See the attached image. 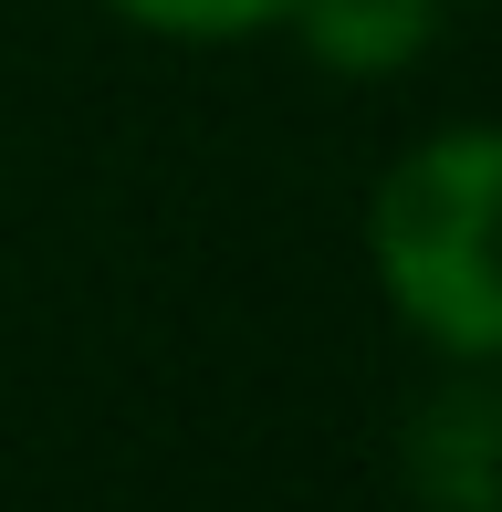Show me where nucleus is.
<instances>
[{
  "label": "nucleus",
  "mask_w": 502,
  "mask_h": 512,
  "mask_svg": "<svg viewBox=\"0 0 502 512\" xmlns=\"http://www.w3.org/2000/svg\"><path fill=\"white\" fill-rule=\"evenodd\" d=\"M367 272L408 345L502 366V115L408 136L367 189Z\"/></svg>",
  "instance_id": "nucleus-1"
},
{
  "label": "nucleus",
  "mask_w": 502,
  "mask_h": 512,
  "mask_svg": "<svg viewBox=\"0 0 502 512\" xmlns=\"http://www.w3.org/2000/svg\"><path fill=\"white\" fill-rule=\"evenodd\" d=\"M408 481L429 512H502V366H450L408 418Z\"/></svg>",
  "instance_id": "nucleus-2"
},
{
  "label": "nucleus",
  "mask_w": 502,
  "mask_h": 512,
  "mask_svg": "<svg viewBox=\"0 0 502 512\" xmlns=\"http://www.w3.org/2000/svg\"><path fill=\"white\" fill-rule=\"evenodd\" d=\"M283 32L304 42V63H325V74L387 84V74H408V63L440 42V0H293Z\"/></svg>",
  "instance_id": "nucleus-3"
},
{
  "label": "nucleus",
  "mask_w": 502,
  "mask_h": 512,
  "mask_svg": "<svg viewBox=\"0 0 502 512\" xmlns=\"http://www.w3.org/2000/svg\"><path fill=\"white\" fill-rule=\"evenodd\" d=\"M105 21H126V32L147 42H189V53H231V42H262L283 32L293 0H95Z\"/></svg>",
  "instance_id": "nucleus-4"
}]
</instances>
